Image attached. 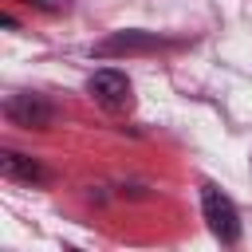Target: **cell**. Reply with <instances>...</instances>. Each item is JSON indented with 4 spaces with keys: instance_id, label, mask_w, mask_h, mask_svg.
I'll list each match as a JSON object with an SVG mask.
<instances>
[{
    "instance_id": "obj_1",
    "label": "cell",
    "mask_w": 252,
    "mask_h": 252,
    "mask_svg": "<svg viewBox=\"0 0 252 252\" xmlns=\"http://www.w3.org/2000/svg\"><path fill=\"white\" fill-rule=\"evenodd\" d=\"M201 213H205L209 232H213L220 244H236V240H240V213H236L232 197L220 193L213 181L201 185Z\"/></svg>"
},
{
    "instance_id": "obj_2",
    "label": "cell",
    "mask_w": 252,
    "mask_h": 252,
    "mask_svg": "<svg viewBox=\"0 0 252 252\" xmlns=\"http://www.w3.org/2000/svg\"><path fill=\"white\" fill-rule=\"evenodd\" d=\"M87 91H91V98H94L102 110H110V114L130 110V102H134V94H130V79H126L122 71H114V67L94 71L91 83H87Z\"/></svg>"
},
{
    "instance_id": "obj_3",
    "label": "cell",
    "mask_w": 252,
    "mask_h": 252,
    "mask_svg": "<svg viewBox=\"0 0 252 252\" xmlns=\"http://www.w3.org/2000/svg\"><path fill=\"white\" fill-rule=\"evenodd\" d=\"M4 114L16 126H28V130H47L51 126V102H43L39 94H12L4 102Z\"/></svg>"
},
{
    "instance_id": "obj_4",
    "label": "cell",
    "mask_w": 252,
    "mask_h": 252,
    "mask_svg": "<svg viewBox=\"0 0 252 252\" xmlns=\"http://www.w3.org/2000/svg\"><path fill=\"white\" fill-rule=\"evenodd\" d=\"M158 47H165V39L154 32H114L110 39L94 43V55H138V51H158Z\"/></svg>"
},
{
    "instance_id": "obj_5",
    "label": "cell",
    "mask_w": 252,
    "mask_h": 252,
    "mask_svg": "<svg viewBox=\"0 0 252 252\" xmlns=\"http://www.w3.org/2000/svg\"><path fill=\"white\" fill-rule=\"evenodd\" d=\"M0 169H4L8 181H28V185H32V181H47V169H43L39 161L16 154V150H4V154H0Z\"/></svg>"
},
{
    "instance_id": "obj_6",
    "label": "cell",
    "mask_w": 252,
    "mask_h": 252,
    "mask_svg": "<svg viewBox=\"0 0 252 252\" xmlns=\"http://www.w3.org/2000/svg\"><path fill=\"white\" fill-rule=\"evenodd\" d=\"M24 4H32V8H39V12H67V0H24Z\"/></svg>"
}]
</instances>
